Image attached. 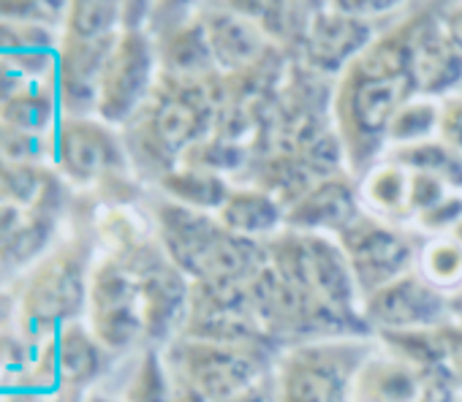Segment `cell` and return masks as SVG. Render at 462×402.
Instances as JSON below:
<instances>
[{
  "instance_id": "6da1fadb",
  "label": "cell",
  "mask_w": 462,
  "mask_h": 402,
  "mask_svg": "<svg viewBox=\"0 0 462 402\" xmlns=\"http://www.w3.org/2000/svg\"><path fill=\"white\" fill-rule=\"evenodd\" d=\"M278 351L177 337L163 359L174 388L196 402H231L264 383Z\"/></svg>"
},
{
  "instance_id": "7402d4cb",
  "label": "cell",
  "mask_w": 462,
  "mask_h": 402,
  "mask_svg": "<svg viewBox=\"0 0 462 402\" xmlns=\"http://www.w3.org/2000/svg\"><path fill=\"white\" fill-rule=\"evenodd\" d=\"M9 201V190H6V179H4V171H0V205H6Z\"/></svg>"
},
{
  "instance_id": "7c38bea8",
  "label": "cell",
  "mask_w": 462,
  "mask_h": 402,
  "mask_svg": "<svg viewBox=\"0 0 462 402\" xmlns=\"http://www.w3.org/2000/svg\"><path fill=\"white\" fill-rule=\"evenodd\" d=\"M215 221L231 234L264 245L286 229V207L259 185L231 187L220 210L215 213Z\"/></svg>"
},
{
  "instance_id": "4fadbf2b",
  "label": "cell",
  "mask_w": 462,
  "mask_h": 402,
  "mask_svg": "<svg viewBox=\"0 0 462 402\" xmlns=\"http://www.w3.org/2000/svg\"><path fill=\"white\" fill-rule=\"evenodd\" d=\"M60 41L50 25L0 20V58L9 60L28 79H52Z\"/></svg>"
},
{
  "instance_id": "8992f818",
  "label": "cell",
  "mask_w": 462,
  "mask_h": 402,
  "mask_svg": "<svg viewBox=\"0 0 462 402\" xmlns=\"http://www.w3.org/2000/svg\"><path fill=\"white\" fill-rule=\"evenodd\" d=\"M365 324L373 334L430 332L451 321V305L432 291L416 270L378 288L362 302Z\"/></svg>"
},
{
  "instance_id": "9a60e30c",
  "label": "cell",
  "mask_w": 462,
  "mask_h": 402,
  "mask_svg": "<svg viewBox=\"0 0 462 402\" xmlns=\"http://www.w3.org/2000/svg\"><path fill=\"white\" fill-rule=\"evenodd\" d=\"M58 109H60V104H58L55 77L52 79H28L9 98L6 106H0V120L23 133L44 136V131L58 125L55 123Z\"/></svg>"
},
{
  "instance_id": "52a82bcc",
  "label": "cell",
  "mask_w": 462,
  "mask_h": 402,
  "mask_svg": "<svg viewBox=\"0 0 462 402\" xmlns=\"http://www.w3.org/2000/svg\"><path fill=\"white\" fill-rule=\"evenodd\" d=\"M88 302L93 337L104 348L120 351L131 345L139 332H144L139 286L120 261H104L93 270V278L88 283Z\"/></svg>"
},
{
  "instance_id": "8fae6325",
  "label": "cell",
  "mask_w": 462,
  "mask_h": 402,
  "mask_svg": "<svg viewBox=\"0 0 462 402\" xmlns=\"http://www.w3.org/2000/svg\"><path fill=\"white\" fill-rule=\"evenodd\" d=\"M47 383L85 386L101 372V343L77 321L63 324L44 345L39 367Z\"/></svg>"
},
{
  "instance_id": "7a4b0ae2",
  "label": "cell",
  "mask_w": 462,
  "mask_h": 402,
  "mask_svg": "<svg viewBox=\"0 0 462 402\" xmlns=\"http://www.w3.org/2000/svg\"><path fill=\"white\" fill-rule=\"evenodd\" d=\"M373 345V334H356L278 348L270 372L275 402H351L354 375Z\"/></svg>"
},
{
  "instance_id": "9c48e42d",
  "label": "cell",
  "mask_w": 462,
  "mask_h": 402,
  "mask_svg": "<svg viewBox=\"0 0 462 402\" xmlns=\"http://www.w3.org/2000/svg\"><path fill=\"white\" fill-rule=\"evenodd\" d=\"M209 55L220 71H248L267 52V33L243 6L199 9Z\"/></svg>"
},
{
  "instance_id": "5b68a950",
  "label": "cell",
  "mask_w": 462,
  "mask_h": 402,
  "mask_svg": "<svg viewBox=\"0 0 462 402\" xmlns=\"http://www.w3.org/2000/svg\"><path fill=\"white\" fill-rule=\"evenodd\" d=\"M85 259L74 248L55 253L31 280L23 299V324L31 337L55 334L63 324H71L85 305Z\"/></svg>"
},
{
  "instance_id": "5bb4252c",
  "label": "cell",
  "mask_w": 462,
  "mask_h": 402,
  "mask_svg": "<svg viewBox=\"0 0 462 402\" xmlns=\"http://www.w3.org/2000/svg\"><path fill=\"white\" fill-rule=\"evenodd\" d=\"M416 275L443 299L462 297V240L457 234H435L416 248Z\"/></svg>"
},
{
  "instance_id": "ffe728a7",
  "label": "cell",
  "mask_w": 462,
  "mask_h": 402,
  "mask_svg": "<svg viewBox=\"0 0 462 402\" xmlns=\"http://www.w3.org/2000/svg\"><path fill=\"white\" fill-rule=\"evenodd\" d=\"M28 82V77H23L9 60L0 58V106H6L9 98Z\"/></svg>"
},
{
  "instance_id": "277c9868",
  "label": "cell",
  "mask_w": 462,
  "mask_h": 402,
  "mask_svg": "<svg viewBox=\"0 0 462 402\" xmlns=\"http://www.w3.org/2000/svg\"><path fill=\"white\" fill-rule=\"evenodd\" d=\"M359 286L362 302L416 267V242L405 229L386 226L365 213L337 237Z\"/></svg>"
},
{
  "instance_id": "ac0fdd59",
  "label": "cell",
  "mask_w": 462,
  "mask_h": 402,
  "mask_svg": "<svg viewBox=\"0 0 462 402\" xmlns=\"http://www.w3.org/2000/svg\"><path fill=\"white\" fill-rule=\"evenodd\" d=\"M47 155L44 136L23 133L0 120V163L12 166H36Z\"/></svg>"
},
{
  "instance_id": "30bf717a",
  "label": "cell",
  "mask_w": 462,
  "mask_h": 402,
  "mask_svg": "<svg viewBox=\"0 0 462 402\" xmlns=\"http://www.w3.org/2000/svg\"><path fill=\"white\" fill-rule=\"evenodd\" d=\"M362 215L356 187L340 177H327L302 193L286 210V229L340 237Z\"/></svg>"
},
{
  "instance_id": "e0dca14e",
  "label": "cell",
  "mask_w": 462,
  "mask_h": 402,
  "mask_svg": "<svg viewBox=\"0 0 462 402\" xmlns=\"http://www.w3.org/2000/svg\"><path fill=\"white\" fill-rule=\"evenodd\" d=\"M120 12L117 4H69L63 28L66 36L79 41H98L106 36H115L120 28Z\"/></svg>"
},
{
  "instance_id": "d6986e66",
  "label": "cell",
  "mask_w": 462,
  "mask_h": 402,
  "mask_svg": "<svg viewBox=\"0 0 462 402\" xmlns=\"http://www.w3.org/2000/svg\"><path fill=\"white\" fill-rule=\"evenodd\" d=\"M438 142L451 152L462 155V90L440 98L438 114Z\"/></svg>"
},
{
  "instance_id": "2e32d148",
  "label": "cell",
  "mask_w": 462,
  "mask_h": 402,
  "mask_svg": "<svg viewBox=\"0 0 462 402\" xmlns=\"http://www.w3.org/2000/svg\"><path fill=\"white\" fill-rule=\"evenodd\" d=\"M438 114H440V98H430L421 93L411 96L392 117L386 142L402 150L438 139Z\"/></svg>"
},
{
  "instance_id": "ba28073f",
  "label": "cell",
  "mask_w": 462,
  "mask_h": 402,
  "mask_svg": "<svg viewBox=\"0 0 462 402\" xmlns=\"http://www.w3.org/2000/svg\"><path fill=\"white\" fill-rule=\"evenodd\" d=\"M125 155L123 136H117L106 123L60 117L55 125V158L77 182L117 174L125 166Z\"/></svg>"
},
{
  "instance_id": "44dd1931",
  "label": "cell",
  "mask_w": 462,
  "mask_h": 402,
  "mask_svg": "<svg viewBox=\"0 0 462 402\" xmlns=\"http://www.w3.org/2000/svg\"><path fill=\"white\" fill-rule=\"evenodd\" d=\"M440 28H443L446 39L451 41V47L457 52H462V6L440 9Z\"/></svg>"
},
{
  "instance_id": "603a6c76",
  "label": "cell",
  "mask_w": 462,
  "mask_h": 402,
  "mask_svg": "<svg viewBox=\"0 0 462 402\" xmlns=\"http://www.w3.org/2000/svg\"><path fill=\"white\" fill-rule=\"evenodd\" d=\"M85 402H117V399H112V397H104V394H93V397H88Z\"/></svg>"
},
{
  "instance_id": "3957f363",
  "label": "cell",
  "mask_w": 462,
  "mask_h": 402,
  "mask_svg": "<svg viewBox=\"0 0 462 402\" xmlns=\"http://www.w3.org/2000/svg\"><path fill=\"white\" fill-rule=\"evenodd\" d=\"M155 44L144 31H120L104 66L96 114L106 125H125L150 98L158 79Z\"/></svg>"
}]
</instances>
